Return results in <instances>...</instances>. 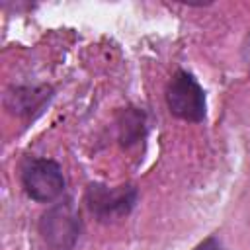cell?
<instances>
[{"label": "cell", "mask_w": 250, "mask_h": 250, "mask_svg": "<svg viewBox=\"0 0 250 250\" xmlns=\"http://www.w3.org/2000/svg\"><path fill=\"white\" fill-rule=\"evenodd\" d=\"M80 230V213L70 199L51 205L39 219V234L51 250H72Z\"/></svg>", "instance_id": "cell-1"}, {"label": "cell", "mask_w": 250, "mask_h": 250, "mask_svg": "<svg viewBox=\"0 0 250 250\" xmlns=\"http://www.w3.org/2000/svg\"><path fill=\"white\" fill-rule=\"evenodd\" d=\"M166 104L174 117L199 123L205 119V92L188 70H176L166 86Z\"/></svg>", "instance_id": "cell-2"}, {"label": "cell", "mask_w": 250, "mask_h": 250, "mask_svg": "<svg viewBox=\"0 0 250 250\" xmlns=\"http://www.w3.org/2000/svg\"><path fill=\"white\" fill-rule=\"evenodd\" d=\"M21 186L37 203H51L64 191V176L59 162L49 158H31L21 170Z\"/></svg>", "instance_id": "cell-3"}, {"label": "cell", "mask_w": 250, "mask_h": 250, "mask_svg": "<svg viewBox=\"0 0 250 250\" xmlns=\"http://www.w3.org/2000/svg\"><path fill=\"white\" fill-rule=\"evenodd\" d=\"M137 188L131 184L107 188L104 184H90L86 189V205L100 221L123 219L137 203Z\"/></svg>", "instance_id": "cell-4"}, {"label": "cell", "mask_w": 250, "mask_h": 250, "mask_svg": "<svg viewBox=\"0 0 250 250\" xmlns=\"http://www.w3.org/2000/svg\"><path fill=\"white\" fill-rule=\"evenodd\" d=\"M49 98V88H14L6 94V105L18 115H27L33 109H39Z\"/></svg>", "instance_id": "cell-5"}, {"label": "cell", "mask_w": 250, "mask_h": 250, "mask_svg": "<svg viewBox=\"0 0 250 250\" xmlns=\"http://www.w3.org/2000/svg\"><path fill=\"white\" fill-rule=\"evenodd\" d=\"M193 250H223V244H221V240L217 236H209L203 242H199Z\"/></svg>", "instance_id": "cell-6"}, {"label": "cell", "mask_w": 250, "mask_h": 250, "mask_svg": "<svg viewBox=\"0 0 250 250\" xmlns=\"http://www.w3.org/2000/svg\"><path fill=\"white\" fill-rule=\"evenodd\" d=\"M242 61H244V64H246L248 70H250V33L246 35V39H244V43H242Z\"/></svg>", "instance_id": "cell-7"}]
</instances>
